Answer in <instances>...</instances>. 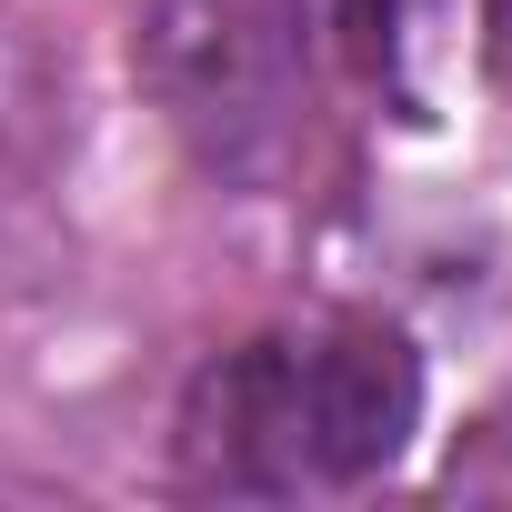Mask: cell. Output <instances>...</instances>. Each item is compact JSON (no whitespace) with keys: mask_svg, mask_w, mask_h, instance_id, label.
<instances>
[{"mask_svg":"<svg viewBox=\"0 0 512 512\" xmlns=\"http://www.w3.org/2000/svg\"><path fill=\"white\" fill-rule=\"evenodd\" d=\"M422 422V362L382 322H302L231 352L191 402V462L231 492H352Z\"/></svg>","mask_w":512,"mask_h":512,"instance_id":"obj_1","label":"cell"},{"mask_svg":"<svg viewBox=\"0 0 512 512\" xmlns=\"http://www.w3.org/2000/svg\"><path fill=\"white\" fill-rule=\"evenodd\" d=\"M131 71L221 181H272L302 101V11L292 0H141Z\"/></svg>","mask_w":512,"mask_h":512,"instance_id":"obj_2","label":"cell"},{"mask_svg":"<svg viewBox=\"0 0 512 512\" xmlns=\"http://www.w3.org/2000/svg\"><path fill=\"white\" fill-rule=\"evenodd\" d=\"M292 11H302V31H332V51L352 71H392L412 21H422V0H292Z\"/></svg>","mask_w":512,"mask_h":512,"instance_id":"obj_3","label":"cell"},{"mask_svg":"<svg viewBox=\"0 0 512 512\" xmlns=\"http://www.w3.org/2000/svg\"><path fill=\"white\" fill-rule=\"evenodd\" d=\"M492 71L512 81V0H492Z\"/></svg>","mask_w":512,"mask_h":512,"instance_id":"obj_4","label":"cell"}]
</instances>
